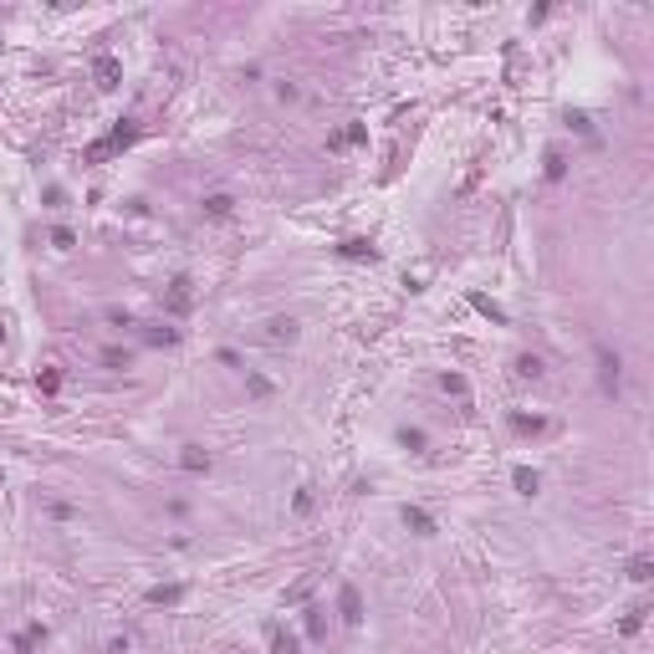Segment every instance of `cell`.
Here are the masks:
<instances>
[{
    "instance_id": "6da1fadb",
    "label": "cell",
    "mask_w": 654,
    "mask_h": 654,
    "mask_svg": "<svg viewBox=\"0 0 654 654\" xmlns=\"http://www.w3.org/2000/svg\"><path fill=\"white\" fill-rule=\"evenodd\" d=\"M133 138H138V123H118V128H113V133L102 138V143H93V149H87V159L97 164V159H108L113 149H128V143H133Z\"/></svg>"
},
{
    "instance_id": "7a4b0ae2",
    "label": "cell",
    "mask_w": 654,
    "mask_h": 654,
    "mask_svg": "<svg viewBox=\"0 0 654 654\" xmlns=\"http://www.w3.org/2000/svg\"><path fill=\"white\" fill-rule=\"evenodd\" d=\"M619 378H624V358L598 348V384H604V394H619Z\"/></svg>"
},
{
    "instance_id": "3957f363",
    "label": "cell",
    "mask_w": 654,
    "mask_h": 654,
    "mask_svg": "<svg viewBox=\"0 0 654 654\" xmlns=\"http://www.w3.org/2000/svg\"><path fill=\"white\" fill-rule=\"evenodd\" d=\"M337 613H343V624H363V598L353 583H343V593H337Z\"/></svg>"
},
{
    "instance_id": "277c9868",
    "label": "cell",
    "mask_w": 654,
    "mask_h": 654,
    "mask_svg": "<svg viewBox=\"0 0 654 654\" xmlns=\"http://www.w3.org/2000/svg\"><path fill=\"white\" fill-rule=\"evenodd\" d=\"M185 598V583H169V588H149V604L153 608H174Z\"/></svg>"
},
{
    "instance_id": "5b68a950",
    "label": "cell",
    "mask_w": 654,
    "mask_h": 654,
    "mask_svg": "<svg viewBox=\"0 0 654 654\" xmlns=\"http://www.w3.org/2000/svg\"><path fill=\"white\" fill-rule=\"evenodd\" d=\"M93 77H97V87H118V77H123V67H118L113 57H97V62H93Z\"/></svg>"
},
{
    "instance_id": "8992f818",
    "label": "cell",
    "mask_w": 654,
    "mask_h": 654,
    "mask_svg": "<svg viewBox=\"0 0 654 654\" xmlns=\"http://www.w3.org/2000/svg\"><path fill=\"white\" fill-rule=\"evenodd\" d=\"M297 337V322L292 317H271L266 322V343H292Z\"/></svg>"
},
{
    "instance_id": "52a82bcc",
    "label": "cell",
    "mask_w": 654,
    "mask_h": 654,
    "mask_svg": "<svg viewBox=\"0 0 654 654\" xmlns=\"http://www.w3.org/2000/svg\"><path fill=\"white\" fill-rule=\"evenodd\" d=\"M266 639H271V654H297V639L281 629V624H266Z\"/></svg>"
},
{
    "instance_id": "ba28073f",
    "label": "cell",
    "mask_w": 654,
    "mask_h": 654,
    "mask_svg": "<svg viewBox=\"0 0 654 654\" xmlns=\"http://www.w3.org/2000/svg\"><path fill=\"white\" fill-rule=\"evenodd\" d=\"M404 527H414L420 537H429V532H435V521H429V516L420 512V506H404Z\"/></svg>"
},
{
    "instance_id": "9c48e42d",
    "label": "cell",
    "mask_w": 654,
    "mask_h": 654,
    "mask_svg": "<svg viewBox=\"0 0 654 654\" xmlns=\"http://www.w3.org/2000/svg\"><path fill=\"white\" fill-rule=\"evenodd\" d=\"M179 465H185V470H210V455H205L200 445H185V455H179Z\"/></svg>"
},
{
    "instance_id": "30bf717a",
    "label": "cell",
    "mask_w": 654,
    "mask_h": 654,
    "mask_svg": "<svg viewBox=\"0 0 654 654\" xmlns=\"http://www.w3.org/2000/svg\"><path fill=\"white\" fill-rule=\"evenodd\" d=\"M512 480H516V491H521V496H537V486H542L537 470H527V465H516V476H512Z\"/></svg>"
},
{
    "instance_id": "8fae6325",
    "label": "cell",
    "mask_w": 654,
    "mask_h": 654,
    "mask_svg": "<svg viewBox=\"0 0 654 654\" xmlns=\"http://www.w3.org/2000/svg\"><path fill=\"white\" fill-rule=\"evenodd\" d=\"M169 307H174V312H185V307H189V277H179L174 286H169Z\"/></svg>"
},
{
    "instance_id": "7c38bea8",
    "label": "cell",
    "mask_w": 654,
    "mask_h": 654,
    "mask_svg": "<svg viewBox=\"0 0 654 654\" xmlns=\"http://www.w3.org/2000/svg\"><path fill=\"white\" fill-rule=\"evenodd\" d=\"M353 143H363V128H358V123H353V128H343V133H337L333 143H327V149H333V153H343V149H353Z\"/></svg>"
},
{
    "instance_id": "4fadbf2b",
    "label": "cell",
    "mask_w": 654,
    "mask_h": 654,
    "mask_svg": "<svg viewBox=\"0 0 654 654\" xmlns=\"http://www.w3.org/2000/svg\"><path fill=\"white\" fill-rule=\"evenodd\" d=\"M516 373H521V378H542V358H537V353H521V358H516Z\"/></svg>"
},
{
    "instance_id": "5bb4252c",
    "label": "cell",
    "mask_w": 654,
    "mask_h": 654,
    "mask_svg": "<svg viewBox=\"0 0 654 654\" xmlns=\"http://www.w3.org/2000/svg\"><path fill=\"white\" fill-rule=\"evenodd\" d=\"M205 215H210V220H225V215H230V194H210V200H205Z\"/></svg>"
},
{
    "instance_id": "9a60e30c",
    "label": "cell",
    "mask_w": 654,
    "mask_h": 654,
    "mask_svg": "<svg viewBox=\"0 0 654 654\" xmlns=\"http://www.w3.org/2000/svg\"><path fill=\"white\" fill-rule=\"evenodd\" d=\"M337 251H343V256H353V261H363V256L373 261V245H368V241H343Z\"/></svg>"
},
{
    "instance_id": "2e32d148",
    "label": "cell",
    "mask_w": 654,
    "mask_h": 654,
    "mask_svg": "<svg viewBox=\"0 0 654 654\" xmlns=\"http://www.w3.org/2000/svg\"><path fill=\"white\" fill-rule=\"evenodd\" d=\"M307 634H312V639H322V634H327V619H322V608H307Z\"/></svg>"
},
{
    "instance_id": "e0dca14e",
    "label": "cell",
    "mask_w": 654,
    "mask_h": 654,
    "mask_svg": "<svg viewBox=\"0 0 654 654\" xmlns=\"http://www.w3.org/2000/svg\"><path fill=\"white\" fill-rule=\"evenodd\" d=\"M629 578H634V583H649V557H644V552L629 562Z\"/></svg>"
},
{
    "instance_id": "ac0fdd59",
    "label": "cell",
    "mask_w": 654,
    "mask_h": 654,
    "mask_svg": "<svg viewBox=\"0 0 654 654\" xmlns=\"http://www.w3.org/2000/svg\"><path fill=\"white\" fill-rule=\"evenodd\" d=\"M440 389H445V394H465V378H460V373H445Z\"/></svg>"
},
{
    "instance_id": "d6986e66",
    "label": "cell",
    "mask_w": 654,
    "mask_h": 654,
    "mask_svg": "<svg viewBox=\"0 0 654 654\" xmlns=\"http://www.w3.org/2000/svg\"><path fill=\"white\" fill-rule=\"evenodd\" d=\"M470 302H476V312H486V317H496V322H501V307H496L491 297H470Z\"/></svg>"
},
{
    "instance_id": "ffe728a7",
    "label": "cell",
    "mask_w": 654,
    "mask_h": 654,
    "mask_svg": "<svg viewBox=\"0 0 654 654\" xmlns=\"http://www.w3.org/2000/svg\"><path fill=\"white\" fill-rule=\"evenodd\" d=\"M57 389H62V373L46 368V373H41V394H57Z\"/></svg>"
},
{
    "instance_id": "44dd1931",
    "label": "cell",
    "mask_w": 654,
    "mask_h": 654,
    "mask_svg": "<svg viewBox=\"0 0 654 654\" xmlns=\"http://www.w3.org/2000/svg\"><path fill=\"white\" fill-rule=\"evenodd\" d=\"M639 624H644V608H629V619H624V624H619V629H624V634H634V629H639Z\"/></svg>"
},
{
    "instance_id": "7402d4cb",
    "label": "cell",
    "mask_w": 654,
    "mask_h": 654,
    "mask_svg": "<svg viewBox=\"0 0 654 654\" xmlns=\"http://www.w3.org/2000/svg\"><path fill=\"white\" fill-rule=\"evenodd\" d=\"M547 179H562V153H557V149L547 153Z\"/></svg>"
},
{
    "instance_id": "603a6c76",
    "label": "cell",
    "mask_w": 654,
    "mask_h": 654,
    "mask_svg": "<svg viewBox=\"0 0 654 654\" xmlns=\"http://www.w3.org/2000/svg\"><path fill=\"white\" fill-rule=\"evenodd\" d=\"M102 363H113V368H128V353H118V348H108V353H102Z\"/></svg>"
},
{
    "instance_id": "cb8c5ba5",
    "label": "cell",
    "mask_w": 654,
    "mask_h": 654,
    "mask_svg": "<svg viewBox=\"0 0 654 654\" xmlns=\"http://www.w3.org/2000/svg\"><path fill=\"white\" fill-rule=\"evenodd\" d=\"M307 512H312V491L302 486V491H297V516H307Z\"/></svg>"
},
{
    "instance_id": "d4e9b609",
    "label": "cell",
    "mask_w": 654,
    "mask_h": 654,
    "mask_svg": "<svg viewBox=\"0 0 654 654\" xmlns=\"http://www.w3.org/2000/svg\"><path fill=\"white\" fill-rule=\"evenodd\" d=\"M516 429H521V435H537V429H542V420H521V414H516V420H512Z\"/></svg>"
}]
</instances>
